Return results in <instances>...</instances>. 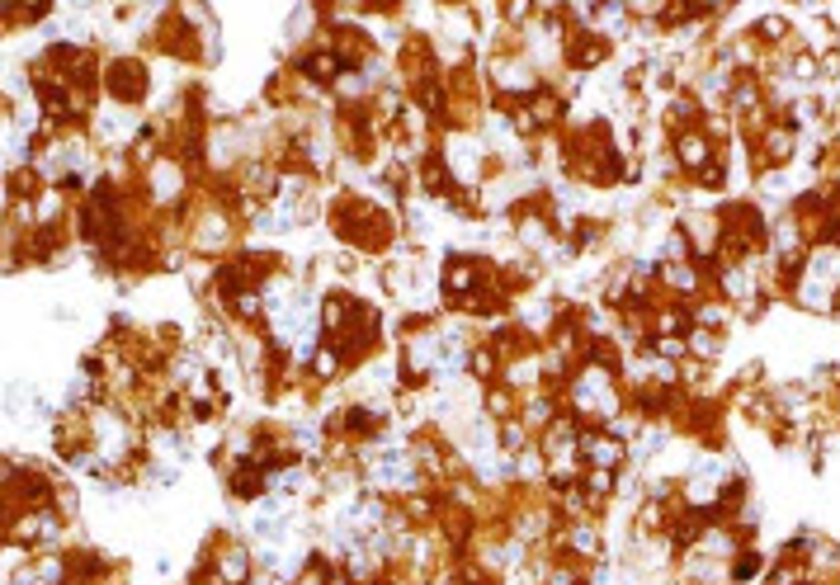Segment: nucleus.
I'll return each mask as SVG.
<instances>
[{
  "mask_svg": "<svg viewBox=\"0 0 840 585\" xmlns=\"http://www.w3.org/2000/svg\"><path fill=\"white\" fill-rule=\"evenodd\" d=\"M113 90L128 95V100H132V95H142V76H137L132 62H128V66H113Z\"/></svg>",
  "mask_w": 840,
  "mask_h": 585,
  "instance_id": "f257e3e1",
  "label": "nucleus"
},
{
  "mask_svg": "<svg viewBox=\"0 0 840 585\" xmlns=\"http://www.w3.org/2000/svg\"><path fill=\"white\" fill-rule=\"evenodd\" d=\"M680 156L689 160V165H704V160H709V151H704V142H699V137H684V142H680Z\"/></svg>",
  "mask_w": 840,
  "mask_h": 585,
  "instance_id": "f03ea898",
  "label": "nucleus"
}]
</instances>
